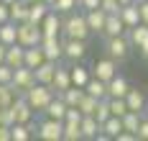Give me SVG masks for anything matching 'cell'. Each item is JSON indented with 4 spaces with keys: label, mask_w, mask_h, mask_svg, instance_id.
I'll list each match as a JSON object with an SVG mask.
<instances>
[{
    "label": "cell",
    "mask_w": 148,
    "mask_h": 141,
    "mask_svg": "<svg viewBox=\"0 0 148 141\" xmlns=\"http://www.w3.org/2000/svg\"><path fill=\"white\" fill-rule=\"evenodd\" d=\"M41 49H44L46 59H51V62H59L64 57V41H59V36H44L41 39Z\"/></svg>",
    "instance_id": "8"
},
{
    "label": "cell",
    "mask_w": 148,
    "mask_h": 141,
    "mask_svg": "<svg viewBox=\"0 0 148 141\" xmlns=\"http://www.w3.org/2000/svg\"><path fill=\"white\" fill-rule=\"evenodd\" d=\"M133 139H138V136L130 133V131H120V133H118V141H133Z\"/></svg>",
    "instance_id": "46"
},
{
    "label": "cell",
    "mask_w": 148,
    "mask_h": 141,
    "mask_svg": "<svg viewBox=\"0 0 148 141\" xmlns=\"http://www.w3.org/2000/svg\"><path fill=\"white\" fill-rule=\"evenodd\" d=\"M82 123V121H79ZM77 121H64V139L61 141H79L82 139V126Z\"/></svg>",
    "instance_id": "29"
},
{
    "label": "cell",
    "mask_w": 148,
    "mask_h": 141,
    "mask_svg": "<svg viewBox=\"0 0 148 141\" xmlns=\"http://www.w3.org/2000/svg\"><path fill=\"white\" fill-rule=\"evenodd\" d=\"M5 62L10 64V67H23V64H26V46H23V44H18V41H15V44H10V46H8V51H5Z\"/></svg>",
    "instance_id": "13"
},
{
    "label": "cell",
    "mask_w": 148,
    "mask_h": 141,
    "mask_svg": "<svg viewBox=\"0 0 148 141\" xmlns=\"http://www.w3.org/2000/svg\"><path fill=\"white\" fill-rule=\"evenodd\" d=\"M13 67L8 62H0V82H5V85H10V79H13Z\"/></svg>",
    "instance_id": "39"
},
{
    "label": "cell",
    "mask_w": 148,
    "mask_h": 141,
    "mask_svg": "<svg viewBox=\"0 0 148 141\" xmlns=\"http://www.w3.org/2000/svg\"><path fill=\"white\" fill-rule=\"evenodd\" d=\"M41 31H44V36H59L61 31H64V21L59 18V13L51 8L49 10V16L41 21Z\"/></svg>",
    "instance_id": "10"
},
{
    "label": "cell",
    "mask_w": 148,
    "mask_h": 141,
    "mask_svg": "<svg viewBox=\"0 0 148 141\" xmlns=\"http://www.w3.org/2000/svg\"><path fill=\"white\" fill-rule=\"evenodd\" d=\"M100 3H102V0H79V8L87 13V10H95V8H100Z\"/></svg>",
    "instance_id": "41"
},
{
    "label": "cell",
    "mask_w": 148,
    "mask_h": 141,
    "mask_svg": "<svg viewBox=\"0 0 148 141\" xmlns=\"http://www.w3.org/2000/svg\"><path fill=\"white\" fill-rule=\"evenodd\" d=\"M140 141H148V121H140V126H138V133H135Z\"/></svg>",
    "instance_id": "44"
},
{
    "label": "cell",
    "mask_w": 148,
    "mask_h": 141,
    "mask_svg": "<svg viewBox=\"0 0 148 141\" xmlns=\"http://www.w3.org/2000/svg\"><path fill=\"white\" fill-rule=\"evenodd\" d=\"M110 110H112V115H120L123 118L130 108H128V100L125 97H110Z\"/></svg>",
    "instance_id": "37"
},
{
    "label": "cell",
    "mask_w": 148,
    "mask_h": 141,
    "mask_svg": "<svg viewBox=\"0 0 148 141\" xmlns=\"http://www.w3.org/2000/svg\"><path fill=\"white\" fill-rule=\"evenodd\" d=\"M112 115V110H110V97H102L100 103H97V110H95V118L100 121V123H105L107 118Z\"/></svg>",
    "instance_id": "36"
},
{
    "label": "cell",
    "mask_w": 148,
    "mask_h": 141,
    "mask_svg": "<svg viewBox=\"0 0 148 141\" xmlns=\"http://www.w3.org/2000/svg\"><path fill=\"white\" fill-rule=\"evenodd\" d=\"M84 16H87V23H89V28H92V33H102V31H105V23H107V13H105L102 8L87 10Z\"/></svg>",
    "instance_id": "17"
},
{
    "label": "cell",
    "mask_w": 148,
    "mask_h": 141,
    "mask_svg": "<svg viewBox=\"0 0 148 141\" xmlns=\"http://www.w3.org/2000/svg\"><path fill=\"white\" fill-rule=\"evenodd\" d=\"M0 41L8 44V46L18 41V23H15V21H5V23H0Z\"/></svg>",
    "instance_id": "22"
},
{
    "label": "cell",
    "mask_w": 148,
    "mask_h": 141,
    "mask_svg": "<svg viewBox=\"0 0 148 141\" xmlns=\"http://www.w3.org/2000/svg\"><path fill=\"white\" fill-rule=\"evenodd\" d=\"M125 23H123V18H120V13H107V23H105V36L110 39V36H123L125 33Z\"/></svg>",
    "instance_id": "16"
},
{
    "label": "cell",
    "mask_w": 148,
    "mask_h": 141,
    "mask_svg": "<svg viewBox=\"0 0 148 141\" xmlns=\"http://www.w3.org/2000/svg\"><path fill=\"white\" fill-rule=\"evenodd\" d=\"M51 87H54L56 93H64L66 87H72V69H66V67H56V75H54Z\"/></svg>",
    "instance_id": "20"
},
{
    "label": "cell",
    "mask_w": 148,
    "mask_h": 141,
    "mask_svg": "<svg viewBox=\"0 0 148 141\" xmlns=\"http://www.w3.org/2000/svg\"><path fill=\"white\" fill-rule=\"evenodd\" d=\"M84 90H87L89 95H95L97 100H102V97H110V95H107V82H102L100 77H89V82L84 85Z\"/></svg>",
    "instance_id": "26"
},
{
    "label": "cell",
    "mask_w": 148,
    "mask_h": 141,
    "mask_svg": "<svg viewBox=\"0 0 148 141\" xmlns=\"http://www.w3.org/2000/svg\"><path fill=\"white\" fill-rule=\"evenodd\" d=\"M46 62V54L44 49H41V44L38 46H26V67H31V69H36L38 64Z\"/></svg>",
    "instance_id": "24"
},
{
    "label": "cell",
    "mask_w": 148,
    "mask_h": 141,
    "mask_svg": "<svg viewBox=\"0 0 148 141\" xmlns=\"http://www.w3.org/2000/svg\"><path fill=\"white\" fill-rule=\"evenodd\" d=\"M41 39H44V31H41L38 23H33V21L18 23V44H23V46H38Z\"/></svg>",
    "instance_id": "6"
},
{
    "label": "cell",
    "mask_w": 148,
    "mask_h": 141,
    "mask_svg": "<svg viewBox=\"0 0 148 141\" xmlns=\"http://www.w3.org/2000/svg\"><path fill=\"white\" fill-rule=\"evenodd\" d=\"M138 8H140V21H143V23H148V0L138 3Z\"/></svg>",
    "instance_id": "45"
},
{
    "label": "cell",
    "mask_w": 148,
    "mask_h": 141,
    "mask_svg": "<svg viewBox=\"0 0 148 141\" xmlns=\"http://www.w3.org/2000/svg\"><path fill=\"white\" fill-rule=\"evenodd\" d=\"M69 69H72V85L84 87V85L89 82V72L84 69V67H79V64H77V67H69Z\"/></svg>",
    "instance_id": "34"
},
{
    "label": "cell",
    "mask_w": 148,
    "mask_h": 141,
    "mask_svg": "<svg viewBox=\"0 0 148 141\" xmlns=\"http://www.w3.org/2000/svg\"><path fill=\"white\" fill-rule=\"evenodd\" d=\"M5 51H8V44L0 41V62H5Z\"/></svg>",
    "instance_id": "48"
},
{
    "label": "cell",
    "mask_w": 148,
    "mask_h": 141,
    "mask_svg": "<svg viewBox=\"0 0 148 141\" xmlns=\"http://www.w3.org/2000/svg\"><path fill=\"white\" fill-rule=\"evenodd\" d=\"M100 8H102L105 13H120V8H123V5H120V0H102V3H100Z\"/></svg>",
    "instance_id": "40"
},
{
    "label": "cell",
    "mask_w": 148,
    "mask_h": 141,
    "mask_svg": "<svg viewBox=\"0 0 148 141\" xmlns=\"http://www.w3.org/2000/svg\"><path fill=\"white\" fill-rule=\"evenodd\" d=\"M118 59H112V57H107V59H100V62L95 64V77H100L102 82H110V79L118 75Z\"/></svg>",
    "instance_id": "11"
},
{
    "label": "cell",
    "mask_w": 148,
    "mask_h": 141,
    "mask_svg": "<svg viewBox=\"0 0 148 141\" xmlns=\"http://www.w3.org/2000/svg\"><path fill=\"white\" fill-rule=\"evenodd\" d=\"M36 136L44 141H61L64 139V121H56V118L46 115L44 121L36 126Z\"/></svg>",
    "instance_id": "5"
},
{
    "label": "cell",
    "mask_w": 148,
    "mask_h": 141,
    "mask_svg": "<svg viewBox=\"0 0 148 141\" xmlns=\"http://www.w3.org/2000/svg\"><path fill=\"white\" fill-rule=\"evenodd\" d=\"M120 18H123V23L128 26V31H130V28H135V26L140 23V8H138V3L123 5V8H120Z\"/></svg>",
    "instance_id": "14"
},
{
    "label": "cell",
    "mask_w": 148,
    "mask_h": 141,
    "mask_svg": "<svg viewBox=\"0 0 148 141\" xmlns=\"http://www.w3.org/2000/svg\"><path fill=\"white\" fill-rule=\"evenodd\" d=\"M64 33H66V39H84L87 41V36L92 33V28L87 23V16L84 13H72L64 21Z\"/></svg>",
    "instance_id": "2"
},
{
    "label": "cell",
    "mask_w": 148,
    "mask_h": 141,
    "mask_svg": "<svg viewBox=\"0 0 148 141\" xmlns=\"http://www.w3.org/2000/svg\"><path fill=\"white\" fill-rule=\"evenodd\" d=\"M8 113H10V126H13V123H31L36 110L31 108V103L26 100V95H15V100L10 103Z\"/></svg>",
    "instance_id": "3"
},
{
    "label": "cell",
    "mask_w": 148,
    "mask_h": 141,
    "mask_svg": "<svg viewBox=\"0 0 148 141\" xmlns=\"http://www.w3.org/2000/svg\"><path fill=\"white\" fill-rule=\"evenodd\" d=\"M36 85V69H31V67H15L13 72V79H10V87L15 90V95H26Z\"/></svg>",
    "instance_id": "4"
},
{
    "label": "cell",
    "mask_w": 148,
    "mask_h": 141,
    "mask_svg": "<svg viewBox=\"0 0 148 141\" xmlns=\"http://www.w3.org/2000/svg\"><path fill=\"white\" fill-rule=\"evenodd\" d=\"M138 126H140V110H128L123 115V128L130 133H138Z\"/></svg>",
    "instance_id": "30"
},
{
    "label": "cell",
    "mask_w": 148,
    "mask_h": 141,
    "mask_svg": "<svg viewBox=\"0 0 148 141\" xmlns=\"http://www.w3.org/2000/svg\"><path fill=\"white\" fill-rule=\"evenodd\" d=\"M15 100V90L10 85L0 82V108H10V103Z\"/></svg>",
    "instance_id": "35"
},
{
    "label": "cell",
    "mask_w": 148,
    "mask_h": 141,
    "mask_svg": "<svg viewBox=\"0 0 148 141\" xmlns=\"http://www.w3.org/2000/svg\"><path fill=\"white\" fill-rule=\"evenodd\" d=\"M102 131L110 136V139H118L120 131H125V128H123V118H120V115H110V118L102 123Z\"/></svg>",
    "instance_id": "28"
},
{
    "label": "cell",
    "mask_w": 148,
    "mask_h": 141,
    "mask_svg": "<svg viewBox=\"0 0 148 141\" xmlns=\"http://www.w3.org/2000/svg\"><path fill=\"white\" fill-rule=\"evenodd\" d=\"M84 93H87L84 87H79V85H72V87H66V90H64V93H59V95L66 100V105H74V108H77V105H79V100L84 97Z\"/></svg>",
    "instance_id": "27"
},
{
    "label": "cell",
    "mask_w": 148,
    "mask_h": 141,
    "mask_svg": "<svg viewBox=\"0 0 148 141\" xmlns=\"http://www.w3.org/2000/svg\"><path fill=\"white\" fill-rule=\"evenodd\" d=\"M54 97H56V90H54L51 85H44V82H36L28 93H26V100L31 103V108L36 110V113H44L46 105H49Z\"/></svg>",
    "instance_id": "1"
},
{
    "label": "cell",
    "mask_w": 148,
    "mask_h": 141,
    "mask_svg": "<svg viewBox=\"0 0 148 141\" xmlns=\"http://www.w3.org/2000/svg\"><path fill=\"white\" fill-rule=\"evenodd\" d=\"M28 10H31L28 3H23V0H13V3H10V21H15V23L28 21Z\"/></svg>",
    "instance_id": "25"
},
{
    "label": "cell",
    "mask_w": 148,
    "mask_h": 141,
    "mask_svg": "<svg viewBox=\"0 0 148 141\" xmlns=\"http://www.w3.org/2000/svg\"><path fill=\"white\" fill-rule=\"evenodd\" d=\"M128 90H130V85H128L125 77H118V75H115V77L107 82V95H110V97H125Z\"/></svg>",
    "instance_id": "21"
},
{
    "label": "cell",
    "mask_w": 148,
    "mask_h": 141,
    "mask_svg": "<svg viewBox=\"0 0 148 141\" xmlns=\"http://www.w3.org/2000/svg\"><path fill=\"white\" fill-rule=\"evenodd\" d=\"M54 75H56V62H51V59H46L44 64L36 67V82L51 85V82H54Z\"/></svg>",
    "instance_id": "19"
},
{
    "label": "cell",
    "mask_w": 148,
    "mask_h": 141,
    "mask_svg": "<svg viewBox=\"0 0 148 141\" xmlns=\"http://www.w3.org/2000/svg\"><path fill=\"white\" fill-rule=\"evenodd\" d=\"M0 141H13V133H10V123H0Z\"/></svg>",
    "instance_id": "42"
},
{
    "label": "cell",
    "mask_w": 148,
    "mask_h": 141,
    "mask_svg": "<svg viewBox=\"0 0 148 141\" xmlns=\"http://www.w3.org/2000/svg\"><path fill=\"white\" fill-rule=\"evenodd\" d=\"M5 21H10V5L0 0V23H5Z\"/></svg>",
    "instance_id": "43"
},
{
    "label": "cell",
    "mask_w": 148,
    "mask_h": 141,
    "mask_svg": "<svg viewBox=\"0 0 148 141\" xmlns=\"http://www.w3.org/2000/svg\"><path fill=\"white\" fill-rule=\"evenodd\" d=\"M44 3H49V5H54V3H56V0H44Z\"/></svg>",
    "instance_id": "50"
},
{
    "label": "cell",
    "mask_w": 148,
    "mask_h": 141,
    "mask_svg": "<svg viewBox=\"0 0 148 141\" xmlns=\"http://www.w3.org/2000/svg\"><path fill=\"white\" fill-rule=\"evenodd\" d=\"M84 54H87L84 39H66V41H64V57H66V59L77 62V59H82Z\"/></svg>",
    "instance_id": "12"
},
{
    "label": "cell",
    "mask_w": 148,
    "mask_h": 141,
    "mask_svg": "<svg viewBox=\"0 0 148 141\" xmlns=\"http://www.w3.org/2000/svg\"><path fill=\"white\" fill-rule=\"evenodd\" d=\"M0 123H10V113H8V108H0Z\"/></svg>",
    "instance_id": "47"
},
{
    "label": "cell",
    "mask_w": 148,
    "mask_h": 141,
    "mask_svg": "<svg viewBox=\"0 0 148 141\" xmlns=\"http://www.w3.org/2000/svg\"><path fill=\"white\" fill-rule=\"evenodd\" d=\"M49 10H51V5H49V3H44V0H36V3H31L28 21H33V23H38V26H41V21L49 16Z\"/></svg>",
    "instance_id": "23"
},
{
    "label": "cell",
    "mask_w": 148,
    "mask_h": 141,
    "mask_svg": "<svg viewBox=\"0 0 148 141\" xmlns=\"http://www.w3.org/2000/svg\"><path fill=\"white\" fill-rule=\"evenodd\" d=\"M130 44L135 49H140V54L148 57V23H138L135 28H130Z\"/></svg>",
    "instance_id": "9"
},
{
    "label": "cell",
    "mask_w": 148,
    "mask_h": 141,
    "mask_svg": "<svg viewBox=\"0 0 148 141\" xmlns=\"http://www.w3.org/2000/svg\"><path fill=\"white\" fill-rule=\"evenodd\" d=\"M33 126L31 123H13L10 126V133H13V141H28Z\"/></svg>",
    "instance_id": "31"
},
{
    "label": "cell",
    "mask_w": 148,
    "mask_h": 141,
    "mask_svg": "<svg viewBox=\"0 0 148 141\" xmlns=\"http://www.w3.org/2000/svg\"><path fill=\"white\" fill-rule=\"evenodd\" d=\"M82 139H97V133L102 131V123L95 115H82Z\"/></svg>",
    "instance_id": "18"
},
{
    "label": "cell",
    "mask_w": 148,
    "mask_h": 141,
    "mask_svg": "<svg viewBox=\"0 0 148 141\" xmlns=\"http://www.w3.org/2000/svg\"><path fill=\"white\" fill-rule=\"evenodd\" d=\"M77 5H79V0H56L51 8H54L56 13H72Z\"/></svg>",
    "instance_id": "38"
},
{
    "label": "cell",
    "mask_w": 148,
    "mask_h": 141,
    "mask_svg": "<svg viewBox=\"0 0 148 141\" xmlns=\"http://www.w3.org/2000/svg\"><path fill=\"white\" fill-rule=\"evenodd\" d=\"M97 103H100V100H97V97H95V95H89V93H84V97H82V100H79V105H77V108L82 110V113H84V115H95V110H97Z\"/></svg>",
    "instance_id": "32"
},
{
    "label": "cell",
    "mask_w": 148,
    "mask_h": 141,
    "mask_svg": "<svg viewBox=\"0 0 148 141\" xmlns=\"http://www.w3.org/2000/svg\"><path fill=\"white\" fill-rule=\"evenodd\" d=\"M105 49H107V54L112 59H125L128 51H130V39H125V36H110Z\"/></svg>",
    "instance_id": "7"
},
{
    "label": "cell",
    "mask_w": 148,
    "mask_h": 141,
    "mask_svg": "<svg viewBox=\"0 0 148 141\" xmlns=\"http://www.w3.org/2000/svg\"><path fill=\"white\" fill-rule=\"evenodd\" d=\"M66 110H69L66 100H64L61 95H56V97H54V100H51V103L46 105V110H44V113L49 115V118H56V121H64V118H66Z\"/></svg>",
    "instance_id": "15"
},
{
    "label": "cell",
    "mask_w": 148,
    "mask_h": 141,
    "mask_svg": "<svg viewBox=\"0 0 148 141\" xmlns=\"http://www.w3.org/2000/svg\"><path fill=\"white\" fill-rule=\"evenodd\" d=\"M125 100H128V108L130 110H143V105H146V97H143V93H138V90H128Z\"/></svg>",
    "instance_id": "33"
},
{
    "label": "cell",
    "mask_w": 148,
    "mask_h": 141,
    "mask_svg": "<svg viewBox=\"0 0 148 141\" xmlns=\"http://www.w3.org/2000/svg\"><path fill=\"white\" fill-rule=\"evenodd\" d=\"M3 3H8V5H10V3H13V0H3Z\"/></svg>",
    "instance_id": "52"
},
{
    "label": "cell",
    "mask_w": 148,
    "mask_h": 141,
    "mask_svg": "<svg viewBox=\"0 0 148 141\" xmlns=\"http://www.w3.org/2000/svg\"><path fill=\"white\" fill-rule=\"evenodd\" d=\"M23 3H28V5H31V3H36V0H23Z\"/></svg>",
    "instance_id": "51"
},
{
    "label": "cell",
    "mask_w": 148,
    "mask_h": 141,
    "mask_svg": "<svg viewBox=\"0 0 148 141\" xmlns=\"http://www.w3.org/2000/svg\"><path fill=\"white\" fill-rule=\"evenodd\" d=\"M130 3H135V0H120V5H130Z\"/></svg>",
    "instance_id": "49"
},
{
    "label": "cell",
    "mask_w": 148,
    "mask_h": 141,
    "mask_svg": "<svg viewBox=\"0 0 148 141\" xmlns=\"http://www.w3.org/2000/svg\"><path fill=\"white\" fill-rule=\"evenodd\" d=\"M135 3H143V0H135Z\"/></svg>",
    "instance_id": "53"
}]
</instances>
